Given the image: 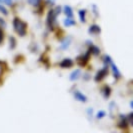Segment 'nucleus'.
Listing matches in <instances>:
<instances>
[{"label":"nucleus","instance_id":"1","mask_svg":"<svg viewBox=\"0 0 133 133\" xmlns=\"http://www.w3.org/2000/svg\"><path fill=\"white\" fill-rule=\"evenodd\" d=\"M12 24H13L14 30L16 31V33L18 34L19 36H24L26 34V23L25 22H23L19 18L15 17L13 19Z\"/></svg>","mask_w":133,"mask_h":133},{"label":"nucleus","instance_id":"2","mask_svg":"<svg viewBox=\"0 0 133 133\" xmlns=\"http://www.w3.org/2000/svg\"><path fill=\"white\" fill-rule=\"evenodd\" d=\"M56 19V15L54 13V10H50L48 14H47V18H46V23H47V26L50 30H53V24H54V21Z\"/></svg>","mask_w":133,"mask_h":133},{"label":"nucleus","instance_id":"3","mask_svg":"<svg viewBox=\"0 0 133 133\" xmlns=\"http://www.w3.org/2000/svg\"><path fill=\"white\" fill-rule=\"evenodd\" d=\"M73 96L77 101L82 102V103H85V102H87V100H88L86 96L82 93L81 91H79V90H75L73 92Z\"/></svg>","mask_w":133,"mask_h":133},{"label":"nucleus","instance_id":"4","mask_svg":"<svg viewBox=\"0 0 133 133\" xmlns=\"http://www.w3.org/2000/svg\"><path fill=\"white\" fill-rule=\"evenodd\" d=\"M107 73H108V70H107V66H105L103 69H101V70H99L97 73H96V75H95V81H101V80L103 79L105 76L107 75Z\"/></svg>","mask_w":133,"mask_h":133},{"label":"nucleus","instance_id":"5","mask_svg":"<svg viewBox=\"0 0 133 133\" xmlns=\"http://www.w3.org/2000/svg\"><path fill=\"white\" fill-rule=\"evenodd\" d=\"M71 41H72V38L71 37H66L64 39L61 40V44H60V49L61 50H66L69 48L70 44H71Z\"/></svg>","mask_w":133,"mask_h":133},{"label":"nucleus","instance_id":"6","mask_svg":"<svg viewBox=\"0 0 133 133\" xmlns=\"http://www.w3.org/2000/svg\"><path fill=\"white\" fill-rule=\"evenodd\" d=\"M89 56H90V52L87 51L86 54H83V55H81V56L78 57V63L81 66H85L86 63L88 62V60H89Z\"/></svg>","mask_w":133,"mask_h":133},{"label":"nucleus","instance_id":"7","mask_svg":"<svg viewBox=\"0 0 133 133\" xmlns=\"http://www.w3.org/2000/svg\"><path fill=\"white\" fill-rule=\"evenodd\" d=\"M110 66H111V70H112L114 78H115V79H119L120 77H121V74H120V71H119V69H118V67L114 64L113 61L110 63Z\"/></svg>","mask_w":133,"mask_h":133},{"label":"nucleus","instance_id":"8","mask_svg":"<svg viewBox=\"0 0 133 133\" xmlns=\"http://www.w3.org/2000/svg\"><path fill=\"white\" fill-rule=\"evenodd\" d=\"M59 65H60V67H62V68H69V67H72V65H73V60L70 59V58H65V59H63L60 62Z\"/></svg>","mask_w":133,"mask_h":133},{"label":"nucleus","instance_id":"9","mask_svg":"<svg viewBox=\"0 0 133 133\" xmlns=\"http://www.w3.org/2000/svg\"><path fill=\"white\" fill-rule=\"evenodd\" d=\"M128 125H129V123H128V121H127L126 116L120 115V121H119V123H118V127L122 128V129H125V128H127Z\"/></svg>","mask_w":133,"mask_h":133},{"label":"nucleus","instance_id":"10","mask_svg":"<svg viewBox=\"0 0 133 133\" xmlns=\"http://www.w3.org/2000/svg\"><path fill=\"white\" fill-rule=\"evenodd\" d=\"M80 75H81V70L76 69V70H74L73 72H71L70 76H69V79H70V81H76L77 79H79Z\"/></svg>","mask_w":133,"mask_h":133},{"label":"nucleus","instance_id":"11","mask_svg":"<svg viewBox=\"0 0 133 133\" xmlns=\"http://www.w3.org/2000/svg\"><path fill=\"white\" fill-rule=\"evenodd\" d=\"M63 11H64V14L66 15L67 17H69V18H73V10H72V8L69 6V5L64 6Z\"/></svg>","mask_w":133,"mask_h":133},{"label":"nucleus","instance_id":"12","mask_svg":"<svg viewBox=\"0 0 133 133\" xmlns=\"http://www.w3.org/2000/svg\"><path fill=\"white\" fill-rule=\"evenodd\" d=\"M101 32V29H100V27L98 25H96V24H93V25H91L90 28H89V33L90 34H99Z\"/></svg>","mask_w":133,"mask_h":133},{"label":"nucleus","instance_id":"13","mask_svg":"<svg viewBox=\"0 0 133 133\" xmlns=\"http://www.w3.org/2000/svg\"><path fill=\"white\" fill-rule=\"evenodd\" d=\"M75 20L73 19V18H69V17H67L66 19H64V21H63V24H64V26L65 27H71L73 26V25H75Z\"/></svg>","mask_w":133,"mask_h":133},{"label":"nucleus","instance_id":"14","mask_svg":"<svg viewBox=\"0 0 133 133\" xmlns=\"http://www.w3.org/2000/svg\"><path fill=\"white\" fill-rule=\"evenodd\" d=\"M78 16H79V19L82 23H85L86 21V11L85 9H80L78 11Z\"/></svg>","mask_w":133,"mask_h":133},{"label":"nucleus","instance_id":"15","mask_svg":"<svg viewBox=\"0 0 133 133\" xmlns=\"http://www.w3.org/2000/svg\"><path fill=\"white\" fill-rule=\"evenodd\" d=\"M88 51L90 52V54L92 53V54H94V55H99V53H100L99 48L97 46H95L94 44H91V45H90V48H89Z\"/></svg>","mask_w":133,"mask_h":133},{"label":"nucleus","instance_id":"16","mask_svg":"<svg viewBox=\"0 0 133 133\" xmlns=\"http://www.w3.org/2000/svg\"><path fill=\"white\" fill-rule=\"evenodd\" d=\"M110 92H111V89L109 88V86H104V88L102 89V93L105 98H108L110 96Z\"/></svg>","mask_w":133,"mask_h":133},{"label":"nucleus","instance_id":"17","mask_svg":"<svg viewBox=\"0 0 133 133\" xmlns=\"http://www.w3.org/2000/svg\"><path fill=\"white\" fill-rule=\"evenodd\" d=\"M111 62H112L111 57H110L109 55H105V56H104V64H105V66H108Z\"/></svg>","mask_w":133,"mask_h":133},{"label":"nucleus","instance_id":"18","mask_svg":"<svg viewBox=\"0 0 133 133\" xmlns=\"http://www.w3.org/2000/svg\"><path fill=\"white\" fill-rule=\"evenodd\" d=\"M105 115H106V112L103 111V110H101V111H98V112H97L96 118H97V119H102L103 117H105Z\"/></svg>","mask_w":133,"mask_h":133},{"label":"nucleus","instance_id":"19","mask_svg":"<svg viewBox=\"0 0 133 133\" xmlns=\"http://www.w3.org/2000/svg\"><path fill=\"white\" fill-rule=\"evenodd\" d=\"M27 2L29 4H31L32 6H38L40 3V0H27Z\"/></svg>","mask_w":133,"mask_h":133},{"label":"nucleus","instance_id":"20","mask_svg":"<svg viewBox=\"0 0 133 133\" xmlns=\"http://www.w3.org/2000/svg\"><path fill=\"white\" fill-rule=\"evenodd\" d=\"M126 118H127L128 123H129V125H132L133 124V113H129L126 116Z\"/></svg>","mask_w":133,"mask_h":133},{"label":"nucleus","instance_id":"21","mask_svg":"<svg viewBox=\"0 0 133 133\" xmlns=\"http://www.w3.org/2000/svg\"><path fill=\"white\" fill-rule=\"evenodd\" d=\"M0 12L3 14V15H7L8 14V10L5 8V6H3V5L0 4Z\"/></svg>","mask_w":133,"mask_h":133},{"label":"nucleus","instance_id":"22","mask_svg":"<svg viewBox=\"0 0 133 133\" xmlns=\"http://www.w3.org/2000/svg\"><path fill=\"white\" fill-rule=\"evenodd\" d=\"M2 2L5 3V5H7V6H12V3H13L12 0H2Z\"/></svg>","mask_w":133,"mask_h":133},{"label":"nucleus","instance_id":"23","mask_svg":"<svg viewBox=\"0 0 133 133\" xmlns=\"http://www.w3.org/2000/svg\"><path fill=\"white\" fill-rule=\"evenodd\" d=\"M3 39H4V33H3V30L0 28V44L3 42Z\"/></svg>","mask_w":133,"mask_h":133},{"label":"nucleus","instance_id":"24","mask_svg":"<svg viewBox=\"0 0 133 133\" xmlns=\"http://www.w3.org/2000/svg\"><path fill=\"white\" fill-rule=\"evenodd\" d=\"M87 114H88L89 117H92L93 116V109L92 108H88L87 109Z\"/></svg>","mask_w":133,"mask_h":133},{"label":"nucleus","instance_id":"25","mask_svg":"<svg viewBox=\"0 0 133 133\" xmlns=\"http://www.w3.org/2000/svg\"><path fill=\"white\" fill-rule=\"evenodd\" d=\"M10 44H11V48H15V40L13 37H10Z\"/></svg>","mask_w":133,"mask_h":133},{"label":"nucleus","instance_id":"26","mask_svg":"<svg viewBox=\"0 0 133 133\" xmlns=\"http://www.w3.org/2000/svg\"><path fill=\"white\" fill-rule=\"evenodd\" d=\"M92 10H94V12H95V14H96V16H98V9H97V7H96V5L95 4H92Z\"/></svg>","mask_w":133,"mask_h":133},{"label":"nucleus","instance_id":"27","mask_svg":"<svg viewBox=\"0 0 133 133\" xmlns=\"http://www.w3.org/2000/svg\"><path fill=\"white\" fill-rule=\"evenodd\" d=\"M49 1H51V2H53V1H54V0H49Z\"/></svg>","mask_w":133,"mask_h":133},{"label":"nucleus","instance_id":"28","mask_svg":"<svg viewBox=\"0 0 133 133\" xmlns=\"http://www.w3.org/2000/svg\"><path fill=\"white\" fill-rule=\"evenodd\" d=\"M0 2H2V0H0Z\"/></svg>","mask_w":133,"mask_h":133}]
</instances>
